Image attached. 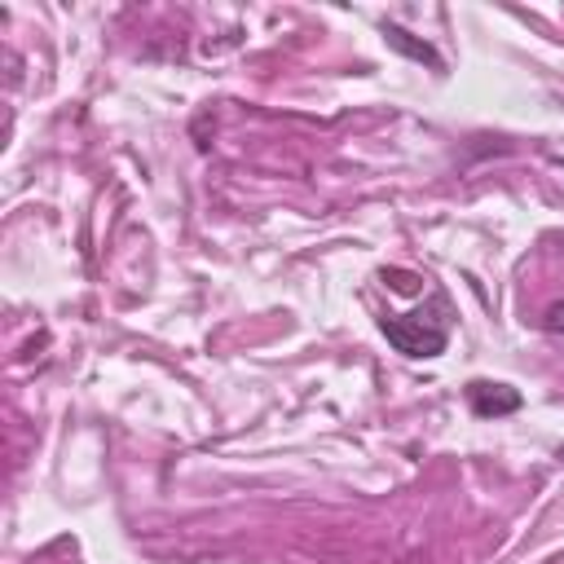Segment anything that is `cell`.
Instances as JSON below:
<instances>
[{
  "instance_id": "1",
  "label": "cell",
  "mask_w": 564,
  "mask_h": 564,
  "mask_svg": "<svg viewBox=\"0 0 564 564\" xmlns=\"http://www.w3.org/2000/svg\"><path fill=\"white\" fill-rule=\"evenodd\" d=\"M379 330L405 357H441L445 344H449V300L445 295H432L427 308L405 313V317H383Z\"/></svg>"
},
{
  "instance_id": "2",
  "label": "cell",
  "mask_w": 564,
  "mask_h": 564,
  "mask_svg": "<svg viewBox=\"0 0 564 564\" xmlns=\"http://www.w3.org/2000/svg\"><path fill=\"white\" fill-rule=\"evenodd\" d=\"M467 405H471L480 419H502V414H516V410L524 405V397H520L511 383L471 379V383H467Z\"/></svg>"
},
{
  "instance_id": "3",
  "label": "cell",
  "mask_w": 564,
  "mask_h": 564,
  "mask_svg": "<svg viewBox=\"0 0 564 564\" xmlns=\"http://www.w3.org/2000/svg\"><path fill=\"white\" fill-rule=\"evenodd\" d=\"M383 40L397 48V53H405V57H414V62H423V66H432V70H441L445 62H441V53L427 44V40H414L405 26H397V22H383Z\"/></svg>"
},
{
  "instance_id": "4",
  "label": "cell",
  "mask_w": 564,
  "mask_h": 564,
  "mask_svg": "<svg viewBox=\"0 0 564 564\" xmlns=\"http://www.w3.org/2000/svg\"><path fill=\"white\" fill-rule=\"evenodd\" d=\"M379 278H383V282H392V291H397V295H414V291L423 286V278H419V273H410V269H383Z\"/></svg>"
},
{
  "instance_id": "5",
  "label": "cell",
  "mask_w": 564,
  "mask_h": 564,
  "mask_svg": "<svg viewBox=\"0 0 564 564\" xmlns=\"http://www.w3.org/2000/svg\"><path fill=\"white\" fill-rule=\"evenodd\" d=\"M542 330H551V335H564V300L546 304V313H542Z\"/></svg>"
},
{
  "instance_id": "6",
  "label": "cell",
  "mask_w": 564,
  "mask_h": 564,
  "mask_svg": "<svg viewBox=\"0 0 564 564\" xmlns=\"http://www.w3.org/2000/svg\"><path fill=\"white\" fill-rule=\"evenodd\" d=\"M555 458H560V463H564V445H560V449H555Z\"/></svg>"
}]
</instances>
